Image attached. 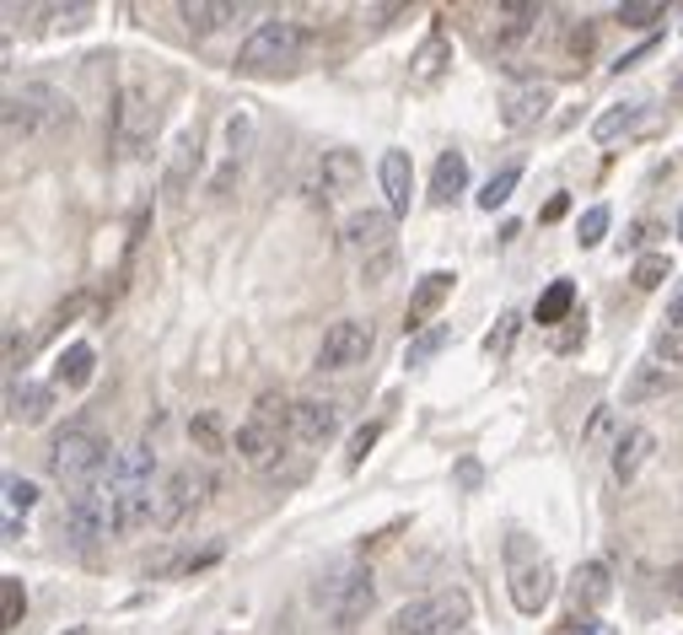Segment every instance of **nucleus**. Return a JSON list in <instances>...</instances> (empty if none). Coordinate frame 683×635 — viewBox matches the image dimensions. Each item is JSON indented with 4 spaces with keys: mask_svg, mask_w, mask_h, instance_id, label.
<instances>
[{
    "mask_svg": "<svg viewBox=\"0 0 683 635\" xmlns=\"http://www.w3.org/2000/svg\"><path fill=\"white\" fill-rule=\"evenodd\" d=\"M506 592H511L517 614H539L555 598V566L539 555V544L528 533H506Z\"/></svg>",
    "mask_w": 683,
    "mask_h": 635,
    "instance_id": "1",
    "label": "nucleus"
},
{
    "mask_svg": "<svg viewBox=\"0 0 683 635\" xmlns=\"http://www.w3.org/2000/svg\"><path fill=\"white\" fill-rule=\"evenodd\" d=\"M114 463V452H108V437L103 431H92V426H65L55 447H49V474L70 485V490H86V485H97V474Z\"/></svg>",
    "mask_w": 683,
    "mask_h": 635,
    "instance_id": "2",
    "label": "nucleus"
},
{
    "mask_svg": "<svg viewBox=\"0 0 683 635\" xmlns=\"http://www.w3.org/2000/svg\"><path fill=\"white\" fill-rule=\"evenodd\" d=\"M312 603L323 609V620H328L334 631H356L377 603L372 572H367V566H339V572H328L312 587Z\"/></svg>",
    "mask_w": 683,
    "mask_h": 635,
    "instance_id": "3",
    "label": "nucleus"
},
{
    "mask_svg": "<svg viewBox=\"0 0 683 635\" xmlns=\"http://www.w3.org/2000/svg\"><path fill=\"white\" fill-rule=\"evenodd\" d=\"M70 125V97L49 81H27L22 92L5 97V135L11 140H38Z\"/></svg>",
    "mask_w": 683,
    "mask_h": 635,
    "instance_id": "4",
    "label": "nucleus"
},
{
    "mask_svg": "<svg viewBox=\"0 0 683 635\" xmlns=\"http://www.w3.org/2000/svg\"><path fill=\"white\" fill-rule=\"evenodd\" d=\"M302 49H308V27L291 22V16H275V22L248 33V44L238 49V70L243 76H280L302 60Z\"/></svg>",
    "mask_w": 683,
    "mask_h": 635,
    "instance_id": "5",
    "label": "nucleus"
},
{
    "mask_svg": "<svg viewBox=\"0 0 683 635\" xmlns=\"http://www.w3.org/2000/svg\"><path fill=\"white\" fill-rule=\"evenodd\" d=\"M468 614H474L468 592H463V587H447V592H426V598L404 603V609L387 620V631L393 635H458L468 625Z\"/></svg>",
    "mask_w": 683,
    "mask_h": 635,
    "instance_id": "6",
    "label": "nucleus"
},
{
    "mask_svg": "<svg viewBox=\"0 0 683 635\" xmlns=\"http://www.w3.org/2000/svg\"><path fill=\"white\" fill-rule=\"evenodd\" d=\"M157 125H162L157 97L140 81L119 86V97H114V146H119V157H146L151 140H157Z\"/></svg>",
    "mask_w": 683,
    "mask_h": 635,
    "instance_id": "7",
    "label": "nucleus"
},
{
    "mask_svg": "<svg viewBox=\"0 0 683 635\" xmlns=\"http://www.w3.org/2000/svg\"><path fill=\"white\" fill-rule=\"evenodd\" d=\"M210 469H194V463H178L162 485H157V528H178L194 511L210 501Z\"/></svg>",
    "mask_w": 683,
    "mask_h": 635,
    "instance_id": "8",
    "label": "nucleus"
},
{
    "mask_svg": "<svg viewBox=\"0 0 683 635\" xmlns=\"http://www.w3.org/2000/svg\"><path fill=\"white\" fill-rule=\"evenodd\" d=\"M103 533H114V517H108V496H103V485L70 490V501H65V539H70L81 555H92Z\"/></svg>",
    "mask_w": 683,
    "mask_h": 635,
    "instance_id": "9",
    "label": "nucleus"
},
{
    "mask_svg": "<svg viewBox=\"0 0 683 635\" xmlns=\"http://www.w3.org/2000/svg\"><path fill=\"white\" fill-rule=\"evenodd\" d=\"M372 356V323L361 318H339L323 328V345H317V372H345L356 361Z\"/></svg>",
    "mask_w": 683,
    "mask_h": 635,
    "instance_id": "10",
    "label": "nucleus"
},
{
    "mask_svg": "<svg viewBox=\"0 0 683 635\" xmlns=\"http://www.w3.org/2000/svg\"><path fill=\"white\" fill-rule=\"evenodd\" d=\"M339 420H345V404H339V399H297L291 442H302V447L334 442V437H339Z\"/></svg>",
    "mask_w": 683,
    "mask_h": 635,
    "instance_id": "11",
    "label": "nucleus"
},
{
    "mask_svg": "<svg viewBox=\"0 0 683 635\" xmlns=\"http://www.w3.org/2000/svg\"><path fill=\"white\" fill-rule=\"evenodd\" d=\"M232 447H238V458H243V463H253L258 474H269V469L280 463V452L291 447V437H286L280 426H269V420H258V415H248V420L238 426V437H232Z\"/></svg>",
    "mask_w": 683,
    "mask_h": 635,
    "instance_id": "12",
    "label": "nucleus"
},
{
    "mask_svg": "<svg viewBox=\"0 0 683 635\" xmlns=\"http://www.w3.org/2000/svg\"><path fill=\"white\" fill-rule=\"evenodd\" d=\"M539 22H544V5H533V0H506V5H496V27H490L496 55H517V49L539 33Z\"/></svg>",
    "mask_w": 683,
    "mask_h": 635,
    "instance_id": "13",
    "label": "nucleus"
},
{
    "mask_svg": "<svg viewBox=\"0 0 683 635\" xmlns=\"http://www.w3.org/2000/svg\"><path fill=\"white\" fill-rule=\"evenodd\" d=\"M549 103H555V86H549V81H517V86H506V97H500V125L533 129L549 114Z\"/></svg>",
    "mask_w": 683,
    "mask_h": 635,
    "instance_id": "14",
    "label": "nucleus"
},
{
    "mask_svg": "<svg viewBox=\"0 0 683 635\" xmlns=\"http://www.w3.org/2000/svg\"><path fill=\"white\" fill-rule=\"evenodd\" d=\"M339 243L350 249V254H387L393 249V210H356V216H345V227H339Z\"/></svg>",
    "mask_w": 683,
    "mask_h": 635,
    "instance_id": "15",
    "label": "nucleus"
},
{
    "mask_svg": "<svg viewBox=\"0 0 683 635\" xmlns=\"http://www.w3.org/2000/svg\"><path fill=\"white\" fill-rule=\"evenodd\" d=\"M221 140H227V157H221V168H216V178H210V194H216V199H221V194H232L238 173H243V162H248L253 119H248V114H232V119L221 125Z\"/></svg>",
    "mask_w": 683,
    "mask_h": 635,
    "instance_id": "16",
    "label": "nucleus"
},
{
    "mask_svg": "<svg viewBox=\"0 0 683 635\" xmlns=\"http://www.w3.org/2000/svg\"><path fill=\"white\" fill-rule=\"evenodd\" d=\"M673 388H679V372L662 367L657 356H646V361H635V372L624 382V404H657V399H668Z\"/></svg>",
    "mask_w": 683,
    "mask_h": 635,
    "instance_id": "17",
    "label": "nucleus"
},
{
    "mask_svg": "<svg viewBox=\"0 0 683 635\" xmlns=\"http://www.w3.org/2000/svg\"><path fill=\"white\" fill-rule=\"evenodd\" d=\"M447 65H452V44H447V33L441 27H431L426 33V44L415 49V60H409V86L415 92H431L436 81L447 76Z\"/></svg>",
    "mask_w": 683,
    "mask_h": 635,
    "instance_id": "18",
    "label": "nucleus"
},
{
    "mask_svg": "<svg viewBox=\"0 0 683 635\" xmlns=\"http://www.w3.org/2000/svg\"><path fill=\"white\" fill-rule=\"evenodd\" d=\"M452 297V269H431V275H420L415 280V291H409V313H404V328H420V323H431L441 313V302Z\"/></svg>",
    "mask_w": 683,
    "mask_h": 635,
    "instance_id": "19",
    "label": "nucleus"
},
{
    "mask_svg": "<svg viewBox=\"0 0 683 635\" xmlns=\"http://www.w3.org/2000/svg\"><path fill=\"white\" fill-rule=\"evenodd\" d=\"M49 409H55V388H44V382H5V420L38 426Z\"/></svg>",
    "mask_w": 683,
    "mask_h": 635,
    "instance_id": "20",
    "label": "nucleus"
},
{
    "mask_svg": "<svg viewBox=\"0 0 683 635\" xmlns=\"http://www.w3.org/2000/svg\"><path fill=\"white\" fill-rule=\"evenodd\" d=\"M609 598H614V576H609V566L587 561L581 572L570 576V609H576V620L592 614V609H603Z\"/></svg>",
    "mask_w": 683,
    "mask_h": 635,
    "instance_id": "21",
    "label": "nucleus"
},
{
    "mask_svg": "<svg viewBox=\"0 0 683 635\" xmlns=\"http://www.w3.org/2000/svg\"><path fill=\"white\" fill-rule=\"evenodd\" d=\"M151 474H157L151 447H125V452H114L108 485H103V490H140V485H151Z\"/></svg>",
    "mask_w": 683,
    "mask_h": 635,
    "instance_id": "22",
    "label": "nucleus"
},
{
    "mask_svg": "<svg viewBox=\"0 0 683 635\" xmlns=\"http://www.w3.org/2000/svg\"><path fill=\"white\" fill-rule=\"evenodd\" d=\"M651 452H657V437L646 431V426H629L620 442H614V480L620 485H629L646 463H651Z\"/></svg>",
    "mask_w": 683,
    "mask_h": 635,
    "instance_id": "23",
    "label": "nucleus"
},
{
    "mask_svg": "<svg viewBox=\"0 0 683 635\" xmlns=\"http://www.w3.org/2000/svg\"><path fill=\"white\" fill-rule=\"evenodd\" d=\"M178 16H184V27L194 38H205V33H221L227 22H238L243 5H232V0H184Z\"/></svg>",
    "mask_w": 683,
    "mask_h": 635,
    "instance_id": "24",
    "label": "nucleus"
},
{
    "mask_svg": "<svg viewBox=\"0 0 683 635\" xmlns=\"http://www.w3.org/2000/svg\"><path fill=\"white\" fill-rule=\"evenodd\" d=\"M317 184H323V194H328V199H334V194H350L356 184H361V157H356L350 146H334V151H323Z\"/></svg>",
    "mask_w": 683,
    "mask_h": 635,
    "instance_id": "25",
    "label": "nucleus"
},
{
    "mask_svg": "<svg viewBox=\"0 0 683 635\" xmlns=\"http://www.w3.org/2000/svg\"><path fill=\"white\" fill-rule=\"evenodd\" d=\"M382 194H387V210L404 216L409 210V194H415V168H409V151H387L382 157Z\"/></svg>",
    "mask_w": 683,
    "mask_h": 635,
    "instance_id": "26",
    "label": "nucleus"
},
{
    "mask_svg": "<svg viewBox=\"0 0 683 635\" xmlns=\"http://www.w3.org/2000/svg\"><path fill=\"white\" fill-rule=\"evenodd\" d=\"M463 189H468V157L463 151H441L431 168V199L436 205H452Z\"/></svg>",
    "mask_w": 683,
    "mask_h": 635,
    "instance_id": "27",
    "label": "nucleus"
},
{
    "mask_svg": "<svg viewBox=\"0 0 683 635\" xmlns=\"http://www.w3.org/2000/svg\"><path fill=\"white\" fill-rule=\"evenodd\" d=\"M640 125H646V103H620V108H609V114L592 125V140H598V146H614L624 135H635Z\"/></svg>",
    "mask_w": 683,
    "mask_h": 635,
    "instance_id": "28",
    "label": "nucleus"
},
{
    "mask_svg": "<svg viewBox=\"0 0 683 635\" xmlns=\"http://www.w3.org/2000/svg\"><path fill=\"white\" fill-rule=\"evenodd\" d=\"M194 168H199V135L188 129V135H178V151H173V162H167V199H184Z\"/></svg>",
    "mask_w": 683,
    "mask_h": 635,
    "instance_id": "29",
    "label": "nucleus"
},
{
    "mask_svg": "<svg viewBox=\"0 0 683 635\" xmlns=\"http://www.w3.org/2000/svg\"><path fill=\"white\" fill-rule=\"evenodd\" d=\"M97 372V356H92V345H65V356L55 361V382L60 388H86Z\"/></svg>",
    "mask_w": 683,
    "mask_h": 635,
    "instance_id": "30",
    "label": "nucleus"
},
{
    "mask_svg": "<svg viewBox=\"0 0 683 635\" xmlns=\"http://www.w3.org/2000/svg\"><path fill=\"white\" fill-rule=\"evenodd\" d=\"M533 318H539V328H555V323H565V318H576V286H570V280H555V286L539 297Z\"/></svg>",
    "mask_w": 683,
    "mask_h": 635,
    "instance_id": "31",
    "label": "nucleus"
},
{
    "mask_svg": "<svg viewBox=\"0 0 683 635\" xmlns=\"http://www.w3.org/2000/svg\"><path fill=\"white\" fill-rule=\"evenodd\" d=\"M44 16H49V22H44V33H49V38H60V33H81V27L92 22V5H86V0H70V5H44Z\"/></svg>",
    "mask_w": 683,
    "mask_h": 635,
    "instance_id": "32",
    "label": "nucleus"
},
{
    "mask_svg": "<svg viewBox=\"0 0 683 635\" xmlns=\"http://www.w3.org/2000/svg\"><path fill=\"white\" fill-rule=\"evenodd\" d=\"M188 437H194V447H205V452H227V447H232V437H227V420H221L216 409L194 415V420H188Z\"/></svg>",
    "mask_w": 683,
    "mask_h": 635,
    "instance_id": "33",
    "label": "nucleus"
},
{
    "mask_svg": "<svg viewBox=\"0 0 683 635\" xmlns=\"http://www.w3.org/2000/svg\"><path fill=\"white\" fill-rule=\"evenodd\" d=\"M657 16H668L662 0H624V5H614V22H620V27H635V33L657 27Z\"/></svg>",
    "mask_w": 683,
    "mask_h": 635,
    "instance_id": "34",
    "label": "nucleus"
},
{
    "mask_svg": "<svg viewBox=\"0 0 683 635\" xmlns=\"http://www.w3.org/2000/svg\"><path fill=\"white\" fill-rule=\"evenodd\" d=\"M27 614V592H22V576H5L0 581V631H16Z\"/></svg>",
    "mask_w": 683,
    "mask_h": 635,
    "instance_id": "35",
    "label": "nucleus"
},
{
    "mask_svg": "<svg viewBox=\"0 0 683 635\" xmlns=\"http://www.w3.org/2000/svg\"><path fill=\"white\" fill-rule=\"evenodd\" d=\"M668 275H673V258H668V254H640V258H635V275H629V280H635V291H657Z\"/></svg>",
    "mask_w": 683,
    "mask_h": 635,
    "instance_id": "36",
    "label": "nucleus"
},
{
    "mask_svg": "<svg viewBox=\"0 0 683 635\" xmlns=\"http://www.w3.org/2000/svg\"><path fill=\"white\" fill-rule=\"evenodd\" d=\"M447 345H452V328H426V334H415V339H409V356H404V361H409V367H426V361L441 356Z\"/></svg>",
    "mask_w": 683,
    "mask_h": 635,
    "instance_id": "37",
    "label": "nucleus"
},
{
    "mask_svg": "<svg viewBox=\"0 0 683 635\" xmlns=\"http://www.w3.org/2000/svg\"><path fill=\"white\" fill-rule=\"evenodd\" d=\"M517 184H522V168L511 162V168H500L496 178H490V184L479 189V205H485V210H496V205H506V199L517 194Z\"/></svg>",
    "mask_w": 683,
    "mask_h": 635,
    "instance_id": "38",
    "label": "nucleus"
},
{
    "mask_svg": "<svg viewBox=\"0 0 683 635\" xmlns=\"http://www.w3.org/2000/svg\"><path fill=\"white\" fill-rule=\"evenodd\" d=\"M517 323H522L517 313H500V323L490 328V334H485V356H490V361H506V356H511V339H517Z\"/></svg>",
    "mask_w": 683,
    "mask_h": 635,
    "instance_id": "39",
    "label": "nucleus"
},
{
    "mask_svg": "<svg viewBox=\"0 0 683 635\" xmlns=\"http://www.w3.org/2000/svg\"><path fill=\"white\" fill-rule=\"evenodd\" d=\"M609 437H614V409H609V404H598V409H592V420L581 426V447H587V452H598Z\"/></svg>",
    "mask_w": 683,
    "mask_h": 635,
    "instance_id": "40",
    "label": "nucleus"
},
{
    "mask_svg": "<svg viewBox=\"0 0 683 635\" xmlns=\"http://www.w3.org/2000/svg\"><path fill=\"white\" fill-rule=\"evenodd\" d=\"M269 480H275L280 490H286V485H302V480H308V458H302L297 447H286V452H280V463L269 469Z\"/></svg>",
    "mask_w": 683,
    "mask_h": 635,
    "instance_id": "41",
    "label": "nucleus"
},
{
    "mask_svg": "<svg viewBox=\"0 0 683 635\" xmlns=\"http://www.w3.org/2000/svg\"><path fill=\"white\" fill-rule=\"evenodd\" d=\"M603 232H609V205H592V210L581 216V227H576V243H581V249H598Z\"/></svg>",
    "mask_w": 683,
    "mask_h": 635,
    "instance_id": "42",
    "label": "nucleus"
},
{
    "mask_svg": "<svg viewBox=\"0 0 683 635\" xmlns=\"http://www.w3.org/2000/svg\"><path fill=\"white\" fill-rule=\"evenodd\" d=\"M651 356H657L662 367H673V372H679V367H683V328H662V334H657V350H651Z\"/></svg>",
    "mask_w": 683,
    "mask_h": 635,
    "instance_id": "43",
    "label": "nucleus"
},
{
    "mask_svg": "<svg viewBox=\"0 0 683 635\" xmlns=\"http://www.w3.org/2000/svg\"><path fill=\"white\" fill-rule=\"evenodd\" d=\"M377 437H382V426H377V420H367V426H361V431L350 437V452H345V463H350V469H361V463H367V452L377 447Z\"/></svg>",
    "mask_w": 683,
    "mask_h": 635,
    "instance_id": "44",
    "label": "nucleus"
},
{
    "mask_svg": "<svg viewBox=\"0 0 683 635\" xmlns=\"http://www.w3.org/2000/svg\"><path fill=\"white\" fill-rule=\"evenodd\" d=\"M592 44H598L592 22H576V27L565 33V55H570V60H587V55H592Z\"/></svg>",
    "mask_w": 683,
    "mask_h": 635,
    "instance_id": "45",
    "label": "nucleus"
},
{
    "mask_svg": "<svg viewBox=\"0 0 683 635\" xmlns=\"http://www.w3.org/2000/svg\"><path fill=\"white\" fill-rule=\"evenodd\" d=\"M27 350H33V339H27V334H16V328H5V367H11V382H16L22 367H27Z\"/></svg>",
    "mask_w": 683,
    "mask_h": 635,
    "instance_id": "46",
    "label": "nucleus"
},
{
    "mask_svg": "<svg viewBox=\"0 0 683 635\" xmlns=\"http://www.w3.org/2000/svg\"><path fill=\"white\" fill-rule=\"evenodd\" d=\"M5 501H11V511H27L33 501H38V490H33L22 474H5Z\"/></svg>",
    "mask_w": 683,
    "mask_h": 635,
    "instance_id": "47",
    "label": "nucleus"
},
{
    "mask_svg": "<svg viewBox=\"0 0 683 635\" xmlns=\"http://www.w3.org/2000/svg\"><path fill=\"white\" fill-rule=\"evenodd\" d=\"M387 269H393V249H387V254H377V258H367V264H361V280H387Z\"/></svg>",
    "mask_w": 683,
    "mask_h": 635,
    "instance_id": "48",
    "label": "nucleus"
},
{
    "mask_svg": "<svg viewBox=\"0 0 683 635\" xmlns=\"http://www.w3.org/2000/svg\"><path fill=\"white\" fill-rule=\"evenodd\" d=\"M651 55H657V38H646V44H640V49H629V55H624V60H614V70H635V65H646L651 60Z\"/></svg>",
    "mask_w": 683,
    "mask_h": 635,
    "instance_id": "49",
    "label": "nucleus"
},
{
    "mask_svg": "<svg viewBox=\"0 0 683 635\" xmlns=\"http://www.w3.org/2000/svg\"><path fill=\"white\" fill-rule=\"evenodd\" d=\"M581 339H587V318L576 313V323H570V328H559V339H555V345H559V350H576Z\"/></svg>",
    "mask_w": 683,
    "mask_h": 635,
    "instance_id": "50",
    "label": "nucleus"
},
{
    "mask_svg": "<svg viewBox=\"0 0 683 635\" xmlns=\"http://www.w3.org/2000/svg\"><path fill=\"white\" fill-rule=\"evenodd\" d=\"M479 480H485V474H479V463H474V458H463V463H458V485H463V490H474Z\"/></svg>",
    "mask_w": 683,
    "mask_h": 635,
    "instance_id": "51",
    "label": "nucleus"
},
{
    "mask_svg": "<svg viewBox=\"0 0 683 635\" xmlns=\"http://www.w3.org/2000/svg\"><path fill=\"white\" fill-rule=\"evenodd\" d=\"M559 635H609V631H603V625H592V620H570Z\"/></svg>",
    "mask_w": 683,
    "mask_h": 635,
    "instance_id": "52",
    "label": "nucleus"
},
{
    "mask_svg": "<svg viewBox=\"0 0 683 635\" xmlns=\"http://www.w3.org/2000/svg\"><path fill=\"white\" fill-rule=\"evenodd\" d=\"M668 328H683V286L673 291V302H668Z\"/></svg>",
    "mask_w": 683,
    "mask_h": 635,
    "instance_id": "53",
    "label": "nucleus"
},
{
    "mask_svg": "<svg viewBox=\"0 0 683 635\" xmlns=\"http://www.w3.org/2000/svg\"><path fill=\"white\" fill-rule=\"evenodd\" d=\"M651 232H657V227H651V221H640V227H635L624 243H629V249H640V243H651Z\"/></svg>",
    "mask_w": 683,
    "mask_h": 635,
    "instance_id": "54",
    "label": "nucleus"
},
{
    "mask_svg": "<svg viewBox=\"0 0 683 635\" xmlns=\"http://www.w3.org/2000/svg\"><path fill=\"white\" fill-rule=\"evenodd\" d=\"M565 210H570V199H565V194H555V199H549V205H544V221H559V216H565Z\"/></svg>",
    "mask_w": 683,
    "mask_h": 635,
    "instance_id": "55",
    "label": "nucleus"
},
{
    "mask_svg": "<svg viewBox=\"0 0 683 635\" xmlns=\"http://www.w3.org/2000/svg\"><path fill=\"white\" fill-rule=\"evenodd\" d=\"M668 598H673V603H683V572H673V581H668Z\"/></svg>",
    "mask_w": 683,
    "mask_h": 635,
    "instance_id": "56",
    "label": "nucleus"
},
{
    "mask_svg": "<svg viewBox=\"0 0 683 635\" xmlns=\"http://www.w3.org/2000/svg\"><path fill=\"white\" fill-rule=\"evenodd\" d=\"M668 92H673V97H683V60L673 65V81H668Z\"/></svg>",
    "mask_w": 683,
    "mask_h": 635,
    "instance_id": "57",
    "label": "nucleus"
},
{
    "mask_svg": "<svg viewBox=\"0 0 683 635\" xmlns=\"http://www.w3.org/2000/svg\"><path fill=\"white\" fill-rule=\"evenodd\" d=\"M65 635H92V631H86V625H76V631H65Z\"/></svg>",
    "mask_w": 683,
    "mask_h": 635,
    "instance_id": "58",
    "label": "nucleus"
},
{
    "mask_svg": "<svg viewBox=\"0 0 683 635\" xmlns=\"http://www.w3.org/2000/svg\"><path fill=\"white\" fill-rule=\"evenodd\" d=\"M679 238H683V216H679Z\"/></svg>",
    "mask_w": 683,
    "mask_h": 635,
    "instance_id": "59",
    "label": "nucleus"
}]
</instances>
